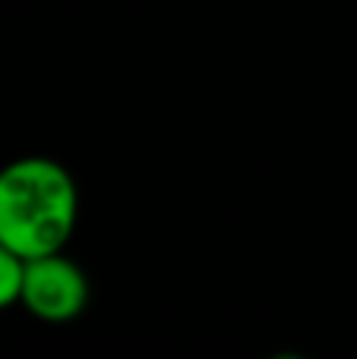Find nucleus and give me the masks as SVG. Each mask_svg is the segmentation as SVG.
<instances>
[{"label": "nucleus", "mask_w": 357, "mask_h": 359, "mask_svg": "<svg viewBox=\"0 0 357 359\" xmlns=\"http://www.w3.org/2000/svg\"><path fill=\"white\" fill-rule=\"evenodd\" d=\"M76 217V180L54 158L29 155L0 168V243L19 259L60 252Z\"/></svg>", "instance_id": "1"}, {"label": "nucleus", "mask_w": 357, "mask_h": 359, "mask_svg": "<svg viewBox=\"0 0 357 359\" xmlns=\"http://www.w3.org/2000/svg\"><path fill=\"white\" fill-rule=\"evenodd\" d=\"M22 268L25 259H19L13 249L0 243V309L19 303V290H22Z\"/></svg>", "instance_id": "3"}, {"label": "nucleus", "mask_w": 357, "mask_h": 359, "mask_svg": "<svg viewBox=\"0 0 357 359\" xmlns=\"http://www.w3.org/2000/svg\"><path fill=\"white\" fill-rule=\"evenodd\" d=\"M272 359H304V356H297V353H278V356H272Z\"/></svg>", "instance_id": "4"}, {"label": "nucleus", "mask_w": 357, "mask_h": 359, "mask_svg": "<svg viewBox=\"0 0 357 359\" xmlns=\"http://www.w3.org/2000/svg\"><path fill=\"white\" fill-rule=\"evenodd\" d=\"M19 303L48 325H63L82 316L89 303V278L73 259L60 252L25 259Z\"/></svg>", "instance_id": "2"}]
</instances>
